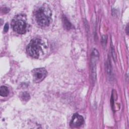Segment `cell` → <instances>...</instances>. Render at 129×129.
Returning <instances> with one entry per match:
<instances>
[{"label":"cell","instance_id":"1","mask_svg":"<svg viewBox=\"0 0 129 129\" xmlns=\"http://www.w3.org/2000/svg\"><path fill=\"white\" fill-rule=\"evenodd\" d=\"M41 50V41L38 38L31 40L27 47L28 53L31 56L36 58H38L39 56Z\"/></svg>","mask_w":129,"mask_h":129},{"label":"cell","instance_id":"2","mask_svg":"<svg viewBox=\"0 0 129 129\" xmlns=\"http://www.w3.org/2000/svg\"><path fill=\"white\" fill-rule=\"evenodd\" d=\"M35 17L37 23L41 26L45 27L49 25L50 16L47 14L43 8H39L36 11Z\"/></svg>","mask_w":129,"mask_h":129},{"label":"cell","instance_id":"3","mask_svg":"<svg viewBox=\"0 0 129 129\" xmlns=\"http://www.w3.org/2000/svg\"><path fill=\"white\" fill-rule=\"evenodd\" d=\"M47 74V71L44 68H37L32 71L33 81L35 83L41 82L46 77Z\"/></svg>","mask_w":129,"mask_h":129},{"label":"cell","instance_id":"4","mask_svg":"<svg viewBox=\"0 0 129 129\" xmlns=\"http://www.w3.org/2000/svg\"><path fill=\"white\" fill-rule=\"evenodd\" d=\"M12 26L14 30L19 34H23L26 32V24L22 20H14L12 23Z\"/></svg>","mask_w":129,"mask_h":129},{"label":"cell","instance_id":"5","mask_svg":"<svg viewBox=\"0 0 129 129\" xmlns=\"http://www.w3.org/2000/svg\"><path fill=\"white\" fill-rule=\"evenodd\" d=\"M84 123V118L82 116L75 114L70 122V126L72 127H78L82 125Z\"/></svg>","mask_w":129,"mask_h":129},{"label":"cell","instance_id":"6","mask_svg":"<svg viewBox=\"0 0 129 129\" xmlns=\"http://www.w3.org/2000/svg\"><path fill=\"white\" fill-rule=\"evenodd\" d=\"M9 90L6 86H1L0 88V95L2 96L6 97L9 94Z\"/></svg>","mask_w":129,"mask_h":129},{"label":"cell","instance_id":"7","mask_svg":"<svg viewBox=\"0 0 129 129\" xmlns=\"http://www.w3.org/2000/svg\"><path fill=\"white\" fill-rule=\"evenodd\" d=\"M62 21H63V26H64V27L68 29V30H69L72 25H71V24L70 23V22L69 21V20L67 19V18L63 16V18H62Z\"/></svg>","mask_w":129,"mask_h":129},{"label":"cell","instance_id":"8","mask_svg":"<svg viewBox=\"0 0 129 129\" xmlns=\"http://www.w3.org/2000/svg\"><path fill=\"white\" fill-rule=\"evenodd\" d=\"M21 98L23 101H28L30 98V95L28 93L24 92L21 95Z\"/></svg>","mask_w":129,"mask_h":129},{"label":"cell","instance_id":"9","mask_svg":"<svg viewBox=\"0 0 129 129\" xmlns=\"http://www.w3.org/2000/svg\"><path fill=\"white\" fill-rule=\"evenodd\" d=\"M9 30V24L8 23H6L4 26V31L5 32H7Z\"/></svg>","mask_w":129,"mask_h":129}]
</instances>
